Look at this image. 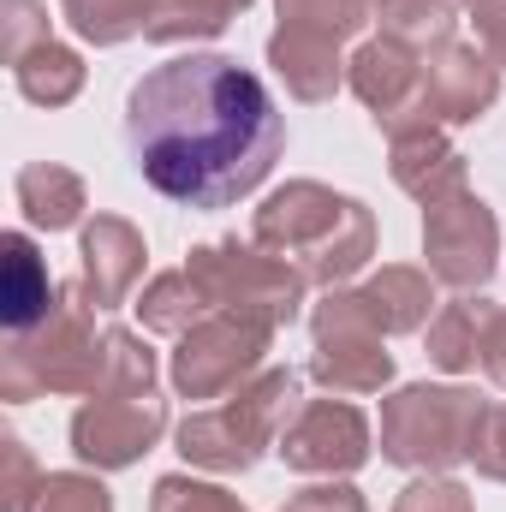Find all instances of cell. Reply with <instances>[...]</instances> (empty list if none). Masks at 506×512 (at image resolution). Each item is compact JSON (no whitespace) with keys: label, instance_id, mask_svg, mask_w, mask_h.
<instances>
[{"label":"cell","instance_id":"1","mask_svg":"<svg viewBox=\"0 0 506 512\" xmlns=\"http://www.w3.org/2000/svg\"><path fill=\"white\" fill-rule=\"evenodd\" d=\"M137 173L185 209H233L274 173L286 120L251 66L227 54H179L126 96Z\"/></svg>","mask_w":506,"mask_h":512},{"label":"cell","instance_id":"24","mask_svg":"<svg viewBox=\"0 0 506 512\" xmlns=\"http://www.w3.org/2000/svg\"><path fill=\"white\" fill-rule=\"evenodd\" d=\"M18 191H24L30 215H36V221H48V227H72V221H78V209H84L78 179H72V173H60V167H30V173L18 179Z\"/></svg>","mask_w":506,"mask_h":512},{"label":"cell","instance_id":"18","mask_svg":"<svg viewBox=\"0 0 506 512\" xmlns=\"http://www.w3.org/2000/svg\"><path fill=\"white\" fill-rule=\"evenodd\" d=\"M48 298H54L48 268L36 262V251H30L24 233H12V239H6V328L24 334L30 322H42V316L54 310Z\"/></svg>","mask_w":506,"mask_h":512},{"label":"cell","instance_id":"8","mask_svg":"<svg viewBox=\"0 0 506 512\" xmlns=\"http://www.w3.org/2000/svg\"><path fill=\"white\" fill-rule=\"evenodd\" d=\"M495 245H501V227L489 215V203H477L471 191L459 197H441L429 203L423 215V251H429V274L471 292L495 274Z\"/></svg>","mask_w":506,"mask_h":512},{"label":"cell","instance_id":"13","mask_svg":"<svg viewBox=\"0 0 506 512\" xmlns=\"http://www.w3.org/2000/svg\"><path fill=\"white\" fill-rule=\"evenodd\" d=\"M393 179L417 197V203H441L465 191V155L441 143L435 126H411L393 137Z\"/></svg>","mask_w":506,"mask_h":512},{"label":"cell","instance_id":"9","mask_svg":"<svg viewBox=\"0 0 506 512\" xmlns=\"http://www.w3.org/2000/svg\"><path fill=\"white\" fill-rule=\"evenodd\" d=\"M280 459L292 471H310V477H346L370 459V423L358 405H340V399H304L298 417L286 423L280 435Z\"/></svg>","mask_w":506,"mask_h":512},{"label":"cell","instance_id":"15","mask_svg":"<svg viewBox=\"0 0 506 512\" xmlns=\"http://www.w3.org/2000/svg\"><path fill=\"white\" fill-rule=\"evenodd\" d=\"M352 298H358V310L370 316L376 334H411V328L429 322L435 286H429V274H417V268H381L376 280H364Z\"/></svg>","mask_w":506,"mask_h":512},{"label":"cell","instance_id":"6","mask_svg":"<svg viewBox=\"0 0 506 512\" xmlns=\"http://www.w3.org/2000/svg\"><path fill=\"white\" fill-rule=\"evenodd\" d=\"M268 322L251 316H209L197 322L191 334H179V352H173V387L185 399H221L233 387H245L268 352Z\"/></svg>","mask_w":506,"mask_h":512},{"label":"cell","instance_id":"17","mask_svg":"<svg viewBox=\"0 0 506 512\" xmlns=\"http://www.w3.org/2000/svg\"><path fill=\"white\" fill-rule=\"evenodd\" d=\"M489 316H495V304L489 298H459V304H447L435 322H429V358L441 364V370H477L483 364V334H489Z\"/></svg>","mask_w":506,"mask_h":512},{"label":"cell","instance_id":"16","mask_svg":"<svg viewBox=\"0 0 506 512\" xmlns=\"http://www.w3.org/2000/svg\"><path fill=\"white\" fill-rule=\"evenodd\" d=\"M84 268H90L96 304H120L131 292V280L143 274V239L131 233L126 221H96L84 233Z\"/></svg>","mask_w":506,"mask_h":512},{"label":"cell","instance_id":"30","mask_svg":"<svg viewBox=\"0 0 506 512\" xmlns=\"http://www.w3.org/2000/svg\"><path fill=\"white\" fill-rule=\"evenodd\" d=\"M483 370L506 387V310L489 316V334H483Z\"/></svg>","mask_w":506,"mask_h":512},{"label":"cell","instance_id":"11","mask_svg":"<svg viewBox=\"0 0 506 512\" xmlns=\"http://www.w3.org/2000/svg\"><path fill=\"white\" fill-rule=\"evenodd\" d=\"M161 429H167V411L155 393H108V399L78 411L72 441H78V459L114 471V465H131L137 453H149V441Z\"/></svg>","mask_w":506,"mask_h":512},{"label":"cell","instance_id":"27","mask_svg":"<svg viewBox=\"0 0 506 512\" xmlns=\"http://www.w3.org/2000/svg\"><path fill=\"white\" fill-rule=\"evenodd\" d=\"M42 512H108V489L102 483H84V477H54Z\"/></svg>","mask_w":506,"mask_h":512},{"label":"cell","instance_id":"20","mask_svg":"<svg viewBox=\"0 0 506 512\" xmlns=\"http://www.w3.org/2000/svg\"><path fill=\"white\" fill-rule=\"evenodd\" d=\"M245 6H251V0H155V18H149L143 36H155V42L215 36V30H227Z\"/></svg>","mask_w":506,"mask_h":512},{"label":"cell","instance_id":"26","mask_svg":"<svg viewBox=\"0 0 506 512\" xmlns=\"http://www.w3.org/2000/svg\"><path fill=\"white\" fill-rule=\"evenodd\" d=\"M393 512H471V489L447 483V477H423L393 501Z\"/></svg>","mask_w":506,"mask_h":512},{"label":"cell","instance_id":"7","mask_svg":"<svg viewBox=\"0 0 506 512\" xmlns=\"http://www.w3.org/2000/svg\"><path fill=\"white\" fill-rule=\"evenodd\" d=\"M310 376L328 393H376L393 376V358L381 352V334L370 328V316L358 310L352 292H334L316 310V358Z\"/></svg>","mask_w":506,"mask_h":512},{"label":"cell","instance_id":"2","mask_svg":"<svg viewBox=\"0 0 506 512\" xmlns=\"http://www.w3.org/2000/svg\"><path fill=\"white\" fill-rule=\"evenodd\" d=\"M256 245L274 256H292V268L304 280H346L358 274L376 251V221L358 197H334L316 179H292L286 191H274L256 209Z\"/></svg>","mask_w":506,"mask_h":512},{"label":"cell","instance_id":"21","mask_svg":"<svg viewBox=\"0 0 506 512\" xmlns=\"http://www.w3.org/2000/svg\"><path fill=\"white\" fill-rule=\"evenodd\" d=\"M376 12V0H280V30H304L322 42H346L352 30H364Z\"/></svg>","mask_w":506,"mask_h":512},{"label":"cell","instance_id":"3","mask_svg":"<svg viewBox=\"0 0 506 512\" xmlns=\"http://www.w3.org/2000/svg\"><path fill=\"white\" fill-rule=\"evenodd\" d=\"M298 405H304L298 399V376L292 370H268L251 387H239L233 405H215V411L185 417L179 453L191 465H209V471H251L256 453L286 435V423L298 417Z\"/></svg>","mask_w":506,"mask_h":512},{"label":"cell","instance_id":"12","mask_svg":"<svg viewBox=\"0 0 506 512\" xmlns=\"http://www.w3.org/2000/svg\"><path fill=\"white\" fill-rule=\"evenodd\" d=\"M495 96H501V72L489 54H477L465 42H441L429 54V66H423V114L429 120L465 126L483 108H495Z\"/></svg>","mask_w":506,"mask_h":512},{"label":"cell","instance_id":"4","mask_svg":"<svg viewBox=\"0 0 506 512\" xmlns=\"http://www.w3.org/2000/svg\"><path fill=\"white\" fill-rule=\"evenodd\" d=\"M483 411L489 405L465 387H405L381 405V453L411 471H447L471 459Z\"/></svg>","mask_w":506,"mask_h":512},{"label":"cell","instance_id":"28","mask_svg":"<svg viewBox=\"0 0 506 512\" xmlns=\"http://www.w3.org/2000/svg\"><path fill=\"white\" fill-rule=\"evenodd\" d=\"M280 512H370V507H364V495H358V489H346V483H322V489L292 495Z\"/></svg>","mask_w":506,"mask_h":512},{"label":"cell","instance_id":"23","mask_svg":"<svg viewBox=\"0 0 506 512\" xmlns=\"http://www.w3.org/2000/svg\"><path fill=\"white\" fill-rule=\"evenodd\" d=\"M66 12L90 42H126L137 30H149L155 0H66Z\"/></svg>","mask_w":506,"mask_h":512},{"label":"cell","instance_id":"22","mask_svg":"<svg viewBox=\"0 0 506 512\" xmlns=\"http://www.w3.org/2000/svg\"><path fill=\"white\" fill-rule=\"evenodd\" d=\"M137 310H143V328H155V334H191L197 316L209 310V298L197 292L191 274H161V280L143 292Z\"/></svg>","mask_w":506,"mask_h":512},{"label":"cell","instance_id":"29","mask_svg":"<svg viewBox=\"0 0 506 512\" xmlns=\"http://www.w3.org/2000/svg\"><path fill=\"white\" fill-rule=\"evenodd\" d=\"M471 18H477V36H483L489 60L506 66V0H471Z\"/></svg>","mask_w":506,"mask_h":512},{"label":"cell","instance_id":"19","mask_svg":"<svg viewBox=\"0 0 506 512\" xmlns=\"http://www.w3.org/2000/svg\"><path fill=\"white\" fill-rule=\"evenodd\" d=\"M376 12L387 42H405V48H441L453 42V24H459V0H376Z\"/></svg>","mask_w":506,"mask_h":512},{"label":"cell","instance_id":"5","mask_svg":"<svg viewBox=\"0 0 506 512\" xmlns=\"http://www.w3.org/2000/svg\"><path fill=\"white\" fill-rule=\"evenodd\" d=\"M185 274L197 280V292L209 304H221L233 316H251V322H268V328L292 322L298 304H304V274L286 268V256L262 251V245L256 251L233 245V239L227 245H203V251H191Z\"/></svg>","mask_w":506,"mask_h":512},{"label":"cell","instance_id":"14","mask_svg":"<svg viewBox=\"0 0 506 512\" xmlns=\"http://www.w3.org/2000/svg\"><path fill=\"white\" fill-rule=\"evenodd\" d=\"M268 66L286 78L298 102H328L340 90V42L304 36V30H274L268 36Z\"/></svg>","mask_w":506,"mask_h":512},{"label":"cell","instance_id":"25","mask_svg":"<svg viewBox=\"0 0 506 512\" xmlns=\"http://www.w3.org/2000/svg\"><path fill=\"white\" fill-rule=\"evenodd\" d=\"M155 512H245L239 495L215 489V483H191V477H161L155 483Z\"/></svg>","mask_w":506,"mask_h":512},{"label":"cell","instance_id":"10","mask_svg":"<svg viewBox=\"0 0 506 512\" xmlns=\"http://www.w3.org/2000/svg\"><path fill=\"white\" fill-rule=\"evenodd\" d=\"M352 90H358V102L376 114V126H387V137H399V131L411 126H435L429 114H423V66H417V54L405 48V42H370V48H358V60H352Z\"/></svg>","mask_w":506,"mask_h":512}]
</instances>
